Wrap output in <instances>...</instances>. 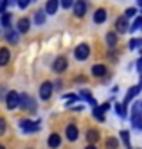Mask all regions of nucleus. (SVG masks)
Listing matches in <instances>:
<instances>
[{
	"mask_svg": "<svg viewBox=\"0 0 142 149\" xmlns=\"http://www.w3.org/2000/svg\"><path fill=\"white\" fill-rule=\"evenodd\" d=\"M18 106H22V110H25V111H34V110H36L34 99H32L31 95H27V93H22V95H20Z\"/></svg>",
	"mask_w": 142,
	"mask_h": 149,
	"instance_id": "1",
	"label": "nucleus"
},
{
	"mask_svg": "<svg viewBox=\"0 0 142 149\" xmlns=\"http://www.w3.org/2000/svg\"><path fill=\"white\" fill-rule=\"evenodd\" d=\"M74 56H76V59L85 61L86 58L90 56V47L86 45V43H81V45H78V47H76V50H74Z\"/></svg>",
	"mask_w": 142,
	"mask_h": 149,
	"instance_id": "2",
	"label": "nucleus"
},
{
	"mask_svg": "<svg viewBox=\"0 0 142 149\" xmlns=\"http://www.w3.org/2000/svg\"><path fill=\"white\" fill-rule=\"evenodd\" d=\"M20 127L24 133H34L40 130V122H32V120H20Z\"/></svg>",
	"mask_w": 142,
	"mask_h": 149,
	"instance_id": "3",
	"label": "nucleus"
},
{
	"mask_svg": "<svg viewBox=\"0 0 142 149\" xmlns=\"http://www.w3.org/2000/svg\"><path fill=\"white\" fill-rule=\"evenodd\" d=\"M18 101H20V93H16V92H9V93H7L6 104H7L9 110H16V108H18Z\"/></svg>",
	"mask_w": 142,
	"mask_h": 149,
	"instance_id": "4",
	"label": "nucleus"
},
{
	"mask_svg": "<svg viewBox=\"0 0 142 149\" xmlns=\"http://www.w3.org/2000/svg\"><path fill=\"white\" fill-rule=\"evenodd\" d=\"M140 101H137L135 104H133V108H132V120H133V124H135V127L137 130H140Z\"/></svg>",
	"mask_w": 142,
	"mask_h": 149,
	"instance_id": "5",
	"label": "nucleus"
},
{
	"mask_svg": "<svg viewBox=\"0 0 142 149\" xmlns=\"http://www.w3.org/2000/svg\"><path fill=\"white\" fill-rule=\"evenodd\" d=\"M50 95H52V83L50 81L41 83V86H40V97L43 101H47V99H50Z\"/></svg>",
	"mask_w": 142,
	"mask_h": 149,
	"instance_id": "6",
	"label": "nucleus"
},
{
	"mask_svg": "<svg viewBox=\"0 0 142 149\" xmlns=\"http://www.w3.org/2000/svg\"><path fill=\"white\" fill-rule=\"evenodd\" d=\"M85 13H86L85 0H78V2H74V15L78 16V18H81V16H85Z\"/></svg>",
	"mask_w": 142,
	"mask_h": 149,
	"instance_id": "7",
	"label": "nucleus"
},
{
	"mask_svg": "<svg viewBox=\"0 0 142 149\" xmlns=\"http://www.w3.org/2000/svg\"><path fill=\"white\" fill-rule=\"evenodd\" d=\"M115 27H117V33H128V18L126 16H119L117 18V22H115Z\"/></svg>",
	"mask_w": 142,
	"mask_h": 149,
	"instance_id": "8",
	"label": "nucleus"
},
{
	"mask_svg": "<svg viewBox=\"0 0 142 149\" xmlns=\"http://www.w3.org/2000/svg\"><path fill=\"white\" fill-rule=\"evenodd\" d=\"M52 68H54V72H65V68H67V58H58L56 61L52 63Z\"/></svg>",
	"mask_w": 142,
	"mask_h": 149,
	"instance_id": "9",
	"label": "nucleus"
},
{
	"mask_svg": "<svg viewBox=\"0 0 142 149\" xmlns=\"http://www.w3.org/2000/svg\"><path fill=\"white\" fill-rule=\"evenodd\" d=\"M58 7H59V0H47V4H45V13L47 15H54L58 11Z\"/></svg>",
	"mask_w": 142,
	"mask_h": 149,
	"instance_id": "10",
	"label": "nucleus"
},
{
	"mask_svg": "<svg viewBox=\"0 0 142 149\" xmlns=\"http://www.w3.org/2000/svg\"><path fill=\"white\" fill-rule=\"evenodd\" d=\"M65 133H67V138H69L70 142H76V140H78V127H76L74 124H69V126H67V131H65Z\"/></svg>",
	"mask_w": 142,
	"mask_h": 149,
	"instance_id": "11",
	"label": "nucleus"
},
{
	"mask_svg": "<svg viewBox=\"0 0 142 149\" xmlns=\"http://www.w3.org/2000/svg\"><path fill=\"white\" fill-rule=\"evenodd\" d=\"M49 147L50 149H56V147H59V144H61V138H59V135L58 133H52L50 136H49Z\"/></svg>",
	"mask_w": 142,
	"mask_h": 149,
	"instance_id": "12",
	"label": "nucleus"
},
{
	"mask_svg": "<svg viewBox=\"0 0 142 149\" xmlns=\"http://www.w3.org/2000/svg\"><path fill=\"white\" fill-rule=\"evenodd\" d=\"M31 29V22H29V18H22L20 22H18V33H27V31Z\"/></svg>",
	"mask_w": 142,
	"mask_h": 149,
	"instance_id": "13",
	"label": "nucleus"
},
{
	"mask_svg": "<svg viewBox=\"0 0 142 149\" xmlns=\"http://www.w3.org/2000/svg\"><path fill=\"white\" fill-rule=\"evenodd\" d=\"M106 20V11L104 9H97V11L94 13V22L95 24H103Z\"/></svg>",
	"mask_w": 142,
	"mask_h": 149,
	"instance_id": "14",
	"label": "nucleus"
},
{
	"mask_svg": "<svg viewBox=\"0 0 142 149\" xmlns=\"http://www.w3.org/2000/svg\"><path fill=\"white\" fill-rule=\"evenodd\" d=\"M9 58H11V52L4 47V49H0V65H7L9 63Z\"/></svg>",
	"mask_w": 142,
	"mask_h": 149,
	"instance_id": "15",
	"label": "nucleus"
},
{
	"mask_svg": "<svg viewBox=\"0 0 142 149\" xmlns=\"http://www.w3.org/2000/svg\"><path fill=\"white\" fill-rule=\"evenodd\" d=\"M86 140H88L90 144L97 142V140H99V131H97V130H88V131H86Z\"/></svg>",
	"mask_w": 142,
	"mask_h": 149,
	"instance_id": "16",
	"label": "nucleus"
},
{
	"mask_svg": "<svg viewBox=\"0 0 142 149\" xmlns=\"http://www.w3.org/2000/svg\"><path fill=\"white\" fill-rule=\"evenodd\" d=\"M92 74L95 77H101V76H104L106 74V67L104 65H94L92 67Z\"/></svg>",
	"mask_w": 142,
	"mask_h": 149,
	"instance_id": "17",
	"label": "nucleus"
},
{
	"mask_svg": "<svg viewBox=\"0 0 142 149\" xmlns=\"http://www.w3.org/2000/svg\"><path fill=\"white\" fill-rule=\"evenodd\" d=\"M139 90H140L139 86H133V88H129V92H128V95H126V102H124V108H126V104H128V102H129V101H132V99L135 97V95L139 93Z\"/></svg>",
	"mask_w": 142,
	"mask_h": 149,
	"instance_id": "18",
	"label": "nucleus"
},
{
	"mask_svg": "<svg viewBox=\"0 0 142 149\" xmlns=\"http://www.w3.org/2000/svg\"><path fill=\"white\" fill-rule=\"evenodd\" d=\"M106 43L110 45V47H113V45L117 43V34H113V33H108V34H106Z\"/></svg>",
	"mask_w": 142,
	"mask_h": 149,
	"instance_id": "19",
	"label": "nucleus"
},
{
	"mask_svg": "<svg viewBox=\"0 0 142 149\" xmlns=\"http://www.w3.org/2000/svg\"><path fill=\"white\" fill-rule=\"evenodd\" d=\"M34 22H36L38 25H43V24H45V13L38 11V13L34 15Z\"/></svg>",
	"mask_w": 142,
	"mask_h": 149,
	"instance_id": "20",
	"label": "nucleus"
},
{
	"mask_svg": "<svg viewBox=\"0 0 142 149\" xmlns=\"http://www.w3.org/2000/svg\"><path fill=\"white\" fill-rule=\"evenodd\" d=\"M7 41H9V43H18V33H15V31L11 33V31H9V33H7Z\"/></svg>",
	"mask_w": 142,
	"mask_h": 149,
	"instance_id": "21",
	"label": "nucleus"
},
{
	"mask_svg": "<svg viewBox=\"0 0 142 149\" xmlns=\"http://www.w3.org/2000/svg\"><path fill=\"white\" fill-rule=\"evenodd\" d=\"M106 147H108V149H117V147H119V142H117V138H108V142H106Z\"/></svg>",
	"mask_w": 142,
	"mask_h": 149,
	"instance_id": "22",
	"label": "nucleus"
},
{
	"mask_svg": "<svg viewBox=\"0 0 142 149\" xmlns=\"http://www.w3.org/2000/svg\"><path fill=\"white\" fill-rule=\"evenodd\" d=\"M2 25H4V27H9V25H11V15H9V13H4V15H2Z\"/></svg>",
	"mask_w": 142,
	"mask_h": 149,
	"instance_id": "23",
	"label": "nucleus"
},
{
	"mask_svg": "<svg viewBox=\"0 0 142 149\" xmlns=\"http://www.w3.org/2000/svg\"><path fill=\"white\" fill-rule=\"evenodd\" d=\"M140 24H142V18H140V16H137V18H135V22H133V25L129 27L128 31H132V33H133V31H137V29L140 27Z\"/></svg>",
	"mask_w": 142,
	"mask_h": 149,
	"instance_id": "24",
	"label": "nucleus"
},
{
	"mask_svg": "<svg viewBox=\"0 0 142 149\" xmlns=\"http://www.w3.org/2000/svg\"><path fill=\"white\" fill-rule=\"evenodd\" d=\"M81 95H83V99H86V101H88V102H90L92 106L95 104V101H94V97L90 95V92H85V90H83V92H81Z\"/></svg>",
	"mask_w": 142,
	"mask_h": 149,
	"instance_id": "25",
	"label": "nucleus"
},
{
	"mask_svg": "<svg viewBox=\"0 0 142 149\" xmlns=\"http://www.w3.org/2000/svg\"><path fill=\"white\" fill-rule=\"evenodd\" d=\"M121 136H122V140H124V144L129 147V133L128 131H121Z\"/></svg>",
	"mask_w": 142,
	"mask_h": 149,
	"instance_id": "26",
	"label": "nucleus"
},
{
	"mask_svg": "<svg viewBox=\"0 0 142 149\" xmlns=\"http://www.w3.org/2000/svg\"><path fill=\"white\" fill-rule=\"evenodd\" d=\"M115 110H117L119 117H124V115H126V111H124V106H122V104H117V106H115Z\"/></svg>",
	"mask_w": 142,
	"mask_h": 149,
	"instance_id": "27",
	"label": "nucleus"
},
{
	"mask_svg": "<svg viewBox=\"0 0 142 149\" xmlns=\"http://www.w3.org/2000/svg\"><path fill=\"white\" fill-rule=\"evenodd\" d=\"M29 4H31V0H18V7L20 9H27Z\"/></svg>",
	"mask_w": 142,
	"mask_h": 149,
	"instance_id": "28",
	"label": "nucleus"
},
{
	"mask_svg": "<svg viewBox=\"0 0 142 149\" xmlns=\"http://www.w3.org/2000/svg\"><path fill=\"white\" fill-rule=\"evenodd\" d=\"M133 15H137V9L135 7H129V9H126V18H129V16H133Z\"/></svg>",
	"mask_w": 142,
	"mask_h": 149,
	"instance_id": "29",
	"label": "nucleus"
},
{
	"mask_svg": "<svg viewBox=\"0 0 142 149\" xmlns=\"http://www.w3.org/2000/svg\"><path fill=\"white\" fill-rule=\"evenodd\" d=\"M94 117H95V119H99V120H104V115H103V111H99V110H94Z\"/></svg>",
	"mask_w": 142,
	"mask_h": 149,
	"instance_id": "30",
	"label": "nucleus"
},
{
	"mask_svg": "<svg viewBox=\"0 0 142 149\" xmlns=\"http://www.w3.org/2000/svg\"><path fill=\"white\" fill-rule=\"evenodd\" d=\"M72 4H74V0H61V6H63L65 9H70Z\"/></svg>",
	"mask_w": 142,
	"mask_h": 149,
	"instance_id": "31",
	"label": "nucleus"
},
{
	"mask_svg": "<svg viewBox=\"0 0 142 149\" xmlns=\"http://www.w3.org/2000/svg\"><path fill=\"white\" fill-rule=\"evenodd\" d=\"M97 110L104 113V111H108V110H110V104H108V102H104V104H101V106H99V108H97Z\"/></svg>",
	"mask_w": 142,
	"mask_h": 149,
	"instance_id": "32",
	"label": "nucleus"
},
{
	"mask_svg": "<svg viewBox=\"0 0 142 149\" xmlns=\"http://www.w3.org/2000/svg\"><path fill=\"white\" fill-rule=\"evenodd\" d=\"M6 131V119H0V135Z\"/></svg>",
	"mask_w": 142,
	"mask_h": 149,
	"instance_id": "33",
	"label": "nucleus"
},
{
	"mask_svg": "<svg viewBox=\"0 0 142 149\" xmlns=\"http://www.w3.org/2000/svg\"><path fill=\"white\" fill-rule=\"evenodd\" d=\"M139 45H140V40H133L132 43H129V47H132V49H135V47H139Z\"/></svg>",
	"mask_w": 142,
	"mask_h": 149,
	"instance_id": "34",
	"label": "nucleus"
},
{
	"mask_svg": "<svg viewBox=\"0 0 142 149\" xmlns=\"http://www.w3.org/2000/svg\"><path fill=\"white\" fill-rule=\"evenodd\" d=\"M86 149H95V147H94V146H88V147H86Z\"/></svg>",
	"mask_w": 142,
	"mask_h": 149,
	"instance_id": "35",
	"label": "nucleus"
},
{
	"mask_svg": "<svg viewBox=\"0 0 142 149\" xmlns=\"http://www.w3.org/2000/svg\"><path fill=\"white\" fill-rule=\"evenodd\" d=\"M0 149H6V147H4V146H0Z\"/></svg>",
	"mask_w": 142,
	"mask_h": 149,
	"instance_id": "36",
	"label": "nucleus"
}]
</instances>
